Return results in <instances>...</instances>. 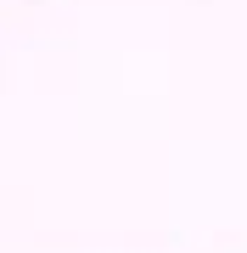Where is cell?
<instances>
[]
</instances>
